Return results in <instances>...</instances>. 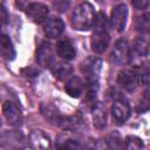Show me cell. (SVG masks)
<instances>
[{
	"mask_svg": "<svg viewBox=\"0 0 150 150\" xmlns=\"http://www.w3.org/2000/svg\"><path fill=\"white\" fill-rule=\"evenodd\" d=\"M111 114H112L114 118L120 123H123L124 121H127L131 114V109H130L128 101H125L123 98L115 101V103L111 107Z\"/></svg>",
	"mask_w": 150,
	"mask_h": 150,
	"instance_id": "8",
	"label": "cell"
},
{
	"mask_svg": "<svg viewBox=\"0 0 150 150\" xmlns=\"http://www.w3.org/2000/svg\"><path fill=\"white\" fill-rule=\"evenodd\" d=\"M107 142H108L109 148H112V149H118V148L122 146V139H121V137H120V135L117 132L110 134Z\"/></svg>",
	"mask_w": 150,
	"mask_h": 150,
	"instance_id": "24",
	"label": "cell"
},
{
	"mask_svg": "<svg viewBox=\"0 0 150 150\" xmlns=\"http://www.w3.org/2000/svg\"><path fill=\"white\" fill-rule=\"evenodd\" d=\"M109 41H110V38H109L108 32L94 30V33L90 38V46H91L93 52H95L97 54L103 53L108 48Z\"/></svg>",
	"mask_w": 150,
	"mask_h": 150,
	"instance_id": "6",
	"label": "cell"
},
{
	"mask_svg": "<svg viewBox=\"0 0 150 150\" xmlns=\"http://www.w3.org/2000/svg\"><path fill=\"white\" fill-rule=\"evenodd\" d=\"M60 148H66V149H75V148H82V145L76 142V141H73V139H64V143L63 144H60L57 145Z\"/></svg>",
	"mask_w": 150,
	"mask_h": 150,
	"instance_id": "25",
	"label": "cell"
},
{
	"mask_svg": "<svg viewBox=\"0 0 150 150\" xmlns=\"http://www.w3.org/2000/svg\"><path fill=\"white\" fill-rule=\"evenodd\" d=\"M125 148L127 149H141L143 148V142L141 138L136 136H128L125 138Z\"/></svg>",
	"mask_w": 150,
	"mask_h": 150,
	"instance_id": "23",
	"label": "cell"
},
{
	"mask_svg": "<svg viewBox=\"0 0 150 150\" xmlns=\"http://www.w3.org/2000/svg\"><path fill=\"white\" fill-rule=\"evenodd\" d=\"M2 114L6 118V121L11 124L19 123L21 121V111L18 108V105L11 101H6L2 104Z\"/></svg>",
	"mask_w": 150,
	"mask_h": 150,
	"instance_id": "12",
	"label": "cell"
},
{
	"mask_svg": "<svg viewBox=\"0 0 150 150\" xmlns=\"http://www.w3.org/2000/svg\"><path fill=\"white\" fill-rule=\"evenodd\" d=\"M93 123L97 129H103L107 125V111L101 103L93 107Z\"/></svg>",
	"mask_w": 150,
	"mask_h": 150,
	"instance_id": "16",
	"label": "cell"
},
{
	"mask_svg": "<svg viewBox=\"0 0 150 150\" xmlns=\"http://www.w3.org/2000/svg\"><path fill=\"white\" fill-rule=\"evenodd\" d=\"M52 71L55 75V77H57L60 80H63V79L68 77L71 74L73 68H71L70 64H68L66 62H56V63L53 64Z\"/></svg>",
	"mask_w": 150,
	"mask_h": 150,
	"instance_id": "18",
	"label": "cell"
},
{
	"mask_svg": "<svg viewBox=\"0 0 150 150\" xmlns=\"http://www.w3.org/2000/svg\"><path fill=\"white\" fill-rule=\"evenodd\" d=\"M132 5L137 9H144L149 5V0H131Z\"/></svg>",
	"mask_w": 150,
	"mask_h": 150,
	"instance_id": "26",
	"label": "cell"
},
{
	"mask_svg": "<svg viewBox=\"0 0 150 150\" xmlns=\"http://www.w3.org/2000/svg\"><path fill=\"white\" fill-rule=\"evenodd\" d=\"M150 110V88L144 91L143 96L141 97L138 104H137V111L138 112H144Z\"/></svg>",
	"mask_w": 150,
	"mask_h": 150,
	"instance_id": "22",
	"label": "cell"
},
{
	"mask_svg": "<svg viewBox=\"0 0 150 150\" xmlns=\"http://www.w3.org/2000/svg\"><path fill=\"white\" fill-rule=\"evenodd\" d=\"M56 50H57V54L61 59L66 60V61H69V60H73L75 57V48L73 46V43L70 42L69 39L64 38L62 40H60L57 43H56Z\"/></svg>",
	"mask_w": 150,
	"mask_h": 150,
	"instance_id": "13",
	"label": "cell"
},
{
	"mask_svg": "<svg viewBox=\"0 0 150 150\" xmlns=\"http://www.w3.org/2000/svg\"><path fill=\"white\" fill-rule=\"evenodd\" d=\"M53 60V48L49 42H42L36 50V61L41 67L50 66Z\"/></svg>",
	"mask_w": 150,
	"mask_h": 150,
	"instance_id": "10",
	"label": "cell"
},
{
	"mask_svg": "<svg viewBox=\"0 0 150 150\" xmlns=\"http://www.w3.org/2000/svg\"><path fill=\"white\" fill-rule=\"evenodd\" d=\"M117 82L122 88H124L129 91L134 90L139 84L138 76H137L135 68L134 69H124V70L120 71L118 76H117Z\"/></svg>",
	"mask_w": 150,
	"mask_h": 150,
	"instance_id": "4",
	"label": "cell"
},
{
	"mask_svg": "<svg viewBox=\"0 0 150 150\" xmlns=\"http://www.w3.org/2000/svg\"><path fill=\"white\" fill-rule=\"evenodd\" d=\"M102 63L97 57H89L81 64V71L84 74L87 82L89 84V94L95 95L97 90V83L101 74Z\"/></svg>",
	"mask_w": 150,
	"mask_h": 150,
	"instance_id": "2",
	"label": "cell"
},
{
	"mask_svg": "<svg viewBox=\"0 0 150 150\" xmlns=\"http://www.w3.org/2000/svg\"><path fill=\"white\" fill-rule=\"evenodd\" d=\"M83 88H84V83L79 76H73L71 79L68 80V82L64 86V90L71 97H79L82 94Z\"/></svg>",
	"mask_w": 150,
	"mask_h": 150,
	"instance_id": "15",
	"label": "cell"
},
{
	"mask_svg": "<svg viewBox=\"0 0 150 150\" xmlns=\"http://www.w3.org/2000/svg\"><path fill=\"white\" fill-rule=\"evenodd\" d=\"M29 143L34 149H46L50 145V139L42 130H34L29 136Z\"/></svg>",
	"mask_w": 150,
	"mask_h": 150,
	"instance_id": "14",
	"label": "cell"
},
{
	"mask_svg": "<svg viewBox=\"0 0 150 150\" xmlns=\"http://www.w3.org/2000/svg\"><path fill=\"white\" fill-rule=\"evenodd\" d=\"M127 18H128V8L125 5H118L116 6L111 12V25L117 32H123L127 25Z\"/></svg>",
	"mask_w": 150,
	"mask_h": 150,
	"instance_id": "5",
	"label": "cell"
},
{
	"mask_svg": "<svg viewBox=\"0 0 150 150\" xmlns=\"http://www.w3.org/2000/svg\"><path fill=\"white\" fill-rule=\"evenodd\" d=\"M7 20H8V14H7V9H6V7H5L4 5H2V6H1V22H2V25H6Z\"/></svg>",
	"mask_w": 150,
	"mask_h": 150,
	"instance_id": "27",
	"label": "cell"
},
{
	"mask_svg": "<svg viewBox=\"0 0 150 150\" xmlns=\"http://www.w3.org/2000/svg\"><path fill=\"white\" fill-rule=\"evenodd\" d=\"M26 14L33 22L41 23V22H43L46 20V18L48 15V7L46 5H43V4L34 2V4H30L27 7Z\"/></svg>",
	"mask_w": 150,
	"mask_h": 150,
	"instance_id": "7",
	"label": "cell"
},
{
	"mask_svg": "<svg viewBox=\"0 0 150 150\" xmlns=\"http://www.w3.org/2000/svg\"><path fill=\"white\" fill-rule=\"evenodd\" d=\"M1 55L5 60L7 61H12L14 60L15 55H16V52H15V48L11 41V39L6 35V34H2L1 36Z\"/></svg>",
	"mask_w": 150,
	"mask_h": 150,
	"instance_id": "17",
	"label": "cell"
},
{
	"mask_svg": "<svg viewBox=\"0 0 150 150\" xmlns=\"http://www.w3.org/2000/svg\"><path fill=\"white\" fill-rule=\"evenodd\" d=\"M129 54H130V49H129L128 41L125 39H118L115 42L112 50L110 53V60L114 64L122 66L128 62Z\"/></svg>",
	"mask_w": 150,
	"mask_h": 150,
	"instance_id": "3",
	"label": "cell"
},
{
	"mask_svg": "<svg viewBox=\"0 0 150 150\" xmlns=\"http://www.w3.org/2000/svg\"><path fill=\"white\" fill-rule=\"evenodd\" d=\"M64 29V23L63 21L60 19V18H52L49 19L45 27H43V30H45V34L50 38V39H55V38H59L62 32Z\"/></svg>",
	"mask_w": 150,
	"mask_h": 150,
	"instance_id": "11",
	"label": "cell"
},
{
	"mask_svg": "<svg viewBox=\"0 0 150 150\" xmlns=\"http://www.w3.org/2000/svg\"><path fill=\"white\" fill-rule=\"evenodd\" d=\"M139 84H148L150 83V62H145L143 64H139L138 67L135 68Z\"/></svg>",
	"mask_w": 150,
	"mask_h": 150,
	"instance_id": "19",
	"label": "cell"
},
{
	"mask_svg": "<svg viewBox=\"0 0 150 150\" xmlns=\"http://www.w3.org/2000/svg\"><path fill=\"white\" fill-rule=\"evenodd\" d=\"M94 29L95 30H108V20L104 15V13L98 12L95 15V20H94Z\"/></svg>",
	"mask_w": 150,
	"mask_h": 150,
	"instance_id": "21",
	"label": "cell"
},
{
	"mask_svg": "<svg viewBox=\"0 0 150 150\" xmlns=\"http://www.w3.org/2000/svg\"><path fill=\"white\" fill-rule=\"evenodd\" d=\"M135 28L142 33L150 32V14H143L142 16H138L135 22Z\"/></svg>",
	"mask_w": 150,
	"mask_h": 150,
	"instance_id": "20",
	"label": "cell"
},
{
	"mask_svg": "<svg viewBox=\"0 0 150 150\" xmlns=\"http://www.w3.org/2000/svg\"><path fill=\"white\" fill-rule=\"evenodd\" d=\"M150 54V45L143 40V39H137L130 50L129 59L130 60H142Z\"/></svg>",
	"mask_w": 150,
	"mask_h": 150,
	"instance_id": "9",
	"label": "cell"
},
{
	"mask_svg": "<svg viewBox=\"0 0 150 150\" xmlns=\"http://www.w3.org/2000/svg\"><path fill=\"white\" fill-rule=\"evenodd\" d=\"M95 9L89 2L80 4L71 15V26L77 30H88L94 25Z\"/></svg>",
	"mask_w": 150,
	"mask_h": 150,
	"instance_id": "1",
	"label": "cell"
}]
</instances>
